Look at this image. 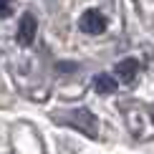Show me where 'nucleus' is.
Returning <instances> with one entry per match:
<instances>
[{
	"label": "nucleus",
	"instance_id": "f257e3e1",
	"mask_svg": "<svg viewBox=\"0 0 154 154\" xmlns=\"http://www.w3.org/2000/svg\"><path fill=\"white\" fill-rule=\"evenodd\" d=\"M58 121H63V124L73 126V129H79L81 134H86V137L96 139L99 137V121H96V116L88 109H73V111H63L61 116H56Z\"/></svg>",
	"mask_w": 154,
	"mask_h": 154
},
{
	"label": "nucleus",
	"instance_id": "f03ea898",
	"mask_svg": "<svg viewBox=\"0 0 154 154\" xmlns=\"http://www.w3.org/2000/svg\"><path fill=\"white\" fill-rule=\"evenodd\" d=\"M79 25H81V30L83 33H88V35H99V33H104V28H106V18L101 15L99 10H86L81 15V20H79Z\"/></svg>",
	"mask_w": 154,
	"mask_h": 154
},
{
	"label": "nucleus",
	"instance_id": "7ed1b4c3",
	"mask_svg": "<svg viewBox=\"0 0 154 154\" xmlns=\"http://www.w3.org/2000/svg\"><path fill=\"white\" fill-rule=\"evenodd\" d=\"M35 33H38V23H35V15L33 13H23V18H20V25H18V43L20 46H30V43L35 41Z\"/></svg>",
	"mask_w": 154,
	"mask_h": 154
},
{
	"label": "nucleus",
	"instance_id": "20e7f679",
	"mask_svg": "<svg viewBox=\"0 0 154 154\" xmlns=\"http://www.w3.org/2000/svg\"><path fill=\"white\" fill-rule=\"evenodd\" d=\"M139 73V61L137 58H124L116 63V79L124 81V83H131Z\"/></svg>",
	"mask_w": 154,
	"mask_h": 154
},
{
	"label": "nucleus",
	"instance_id": "39448f33",
	"mask_svg": "<svg viewBox=\"0 0 154 154\" xmlns=\"http://www.w3.org/2000/svg\"><path fill=\"white\" fill-rule=\"evenodd\" d=\"M96 91H99L101 96L114 94V91H116V79H114V76H109V73H101L99 79H96Z\"/></svg>",
	"mask_w": 154,
	"mask_h": 154
},
{
	"label": "nucleus",
	"instance_id": "423d86ee",
	"mask_svg": "<svg viewBox=\"0 0 154 154\" xmlns=\"http://www.w3.org/2000/svg\"><path fill=\"white\" fill-rule=\"evenodd\" d=\"M3 15H5V18L10 15V0H3Z\"/></svg>",
	"mask_w": 154,
	"mask_h": 154
}]
</instances>
